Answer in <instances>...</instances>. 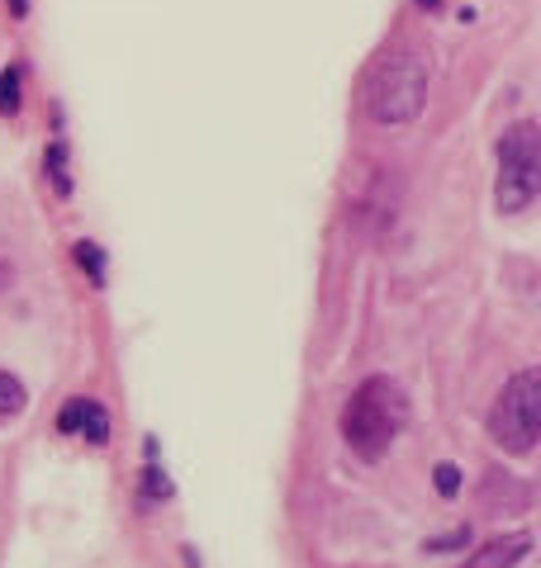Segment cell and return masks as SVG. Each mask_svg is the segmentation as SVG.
I'll return each instance as SVG.
<instances>
[{
  "label": "cell",
  "mask_w": 541,
  "mask_h": 568,
  "mask_svg": "<svg viewBox=\"0 0 541 568\" xmlns=\"http://www.w3.org/2000/svg\"><path fill=\"white\" fill-rule=\"evenodd\" d=\"M404 426H409V398H404V388L385 375L365 379L342 407V436L361 459L390 455L394 436L404 432Z\"/></svg>",
  "instance_id": "1"
},
{
  "label": "cell",
  "mask_w": 541,
  "mask_h": 568,
  "mask_svg": "<svg viewBox=\"0 0 541 568\" xmlns=\"http://www.w3.org/2000/svg\"><path fill=\"white\" fill-rule=\"evenodd\" d=\"M423 104H428V62L409 48L390 52V58L371 71V81H365V114L375 123H385V129L413 123L423 114Z\"/></svg>",
  "instance_id": "2"
},
{
  "label": "cell",
  "mask_w": 541,
  "mask_h": 568,
  "mask_svg": "<svg viewBox=\"0 0 541 568\" xmlns=\"http://www.w3.org/2000/svg\"><path fill=\"white\" fill-rule=\"evenodd\" d=\"M490 436L499 450L528 455L541 436V369L528 365L499 388V398L490 407Z\"/></svg>",
  "instance_id": "3"
},
{
  "label": "cell",
  "mask_w": 541,
  "mask_h": 568,
  "mask_svg": "<svg viewBox=\"0 0 541 568\" xmlns=\"http://www.w3.org/2000/svg\"><path fill=\"white\" fill-rule=\"evenodd\" d=\"M541 190V133L537 123H513L499 138V181H494V204L503 213H522Z\"/></svg>",
  "instance_id": "4"
},
{
  "label": "cell",
  "mask_w": 541,
  "mask_h": 568,
  "mask_svg": "<svg viewBox=\"0 0 541 568\" xmlns=\"http://www.w3.org/2000/svg\"><path fill=\"white\" fill-rule=\"evenodd\" d=\"M58 432L62 436H86L91 446H104L110 440V413L96 398H72L58 413Z\"/></svg>",
  "instance_id": "5"
},
{
  "label": "cell",
  "mask_w": 541,
  "mask_h": 568,
  "mask_svg": "<svg viewBox=\"0 0 541 568\" xmlns=\"http://www.w3.org/2000/svg\"><path fill=\"white\" fill-rule=\"evenodd\" d=\"M528 555H532V536L528 530H513V536H499L490 545H480L461 568H518Z\"/></svg>",
  "instance_id": "6"
},
{
  "label": "cell",
  "mask_w": 541,
  "mask_h": 568,
  "mask_svg": "<svg viewBox=\"0 0 541 568\" xmlns=\"http://www.w3.org/2000/svg\"><path fill=\"white\" fill-rule=\"evenodd\" d=\"M43 166L52 175V190L58 194H72V166H67V142H52L48 156H43Z\"/></svg>",
  "instance_id": "7"
},
{
  "label": "cell",
  "mask_w": 541,
  "mask_h": 568,
  "mask_svg": "<svg viewBox=\"0 0 541 568\" xmlns=\"http://www.w3.org/2000/svg\"><path fill=\"white\" fill-rule=\"evenodd\" d=\"M24 403H29L24 384L14 379V375H6V369H0V417H14V413H24Z\"/></svg>",
  "instance_id": "8"
},
{
  "label": "cell",
  "mask_w": 541,
  "mask_h": 568,
  "mask_svg": "<svg viewBox=\"0 0 541 568\" xmlns=\"http://www.w3.org/2000/svg\"><path fill=\"white\" fill-rule=\"evenodd\" d=\"M0 114H20V71H0Z\"/></svg>",
  "instance_id": "9"
},
{
  "label": "cell",
  "mask_w": 541,
  "mask_h": 568,
  "mask_svg": "<svg viewBox=\"0 0 541 568\" xmlns=\"http://www.w3.org/2000/svg\"><path fill=\"white\" fill-rule=\"evenodd\" d=\"M77 261L91 271V284H104V252L96 242H77Z\"/></svg>",
  "instance_id": "10"
},
{
  "label": "cell",
  "mask_w": 541,
  "mask_h": 568,
  "mask_svg": "<svg viewBox=\"0 0 541 568\" xmlns=\"http://www.w3.org/2000/svg\"><path fill=\"white\" fill-rule=\"evenodd\" d=\"M432 478H438V493L442 497H457L461 493V469L457 465H438V469H432Z\"/></svg>",
  "instance_id": "11"
},
{
  "label": "cell",
  "mask_w": 541,
  "mask_h": 568,
  "mask_svg": "<svg viewBox=\"0 0 541 568\" xmlns=\"http://www.w3.org/2000/svg\"><path fill=\"white\" fill-rule=\"evenodd\" d=\"M457 545H470V530H457V536H442V540H428V549H457Z\"/></svg>",
  "instance_id": "12"
},
{
  "label": "cell",
  "mask_w": 541,
  "mask_h": 568,
  "mask_svg": "<svg viewBox=\"0 0 541 568\" xmlns=\"http://www.w3.org/2000/svg\"><path fill=\"white\" fill-rule=\"evenodd\" d=\"M10 14H14V20H24V14H29V0H10Z\"/></svg>",
  "instance_id": "13"
},
{
  "label": "cell",
  "mask_w": 541,
  "mask_h": 568,
  "mask_svg": "<svg viewBox=\"0 0 541 568\" xmlns=\"http://www.w3.org/2000/svg\"><path fill=\"white\" fill-rule=\"evenodd\" d=\"M418 6H438V0H418Z\"/></svg>",
  "instance_id": "14"
}]
</instances>
